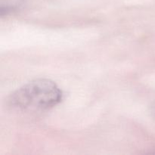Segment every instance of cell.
<instances>
[{"mask_svg": "<svg viewBox=\"0 0 155 155\" xmlns=\"http://www.w3.org/2000/svg\"><path fill=\"white\" fill-rule=\"evenodd\" d=\"M61 90L48 79L32 80L15 91L10 104L21 110H46L57 105L62 99Z\"/></svg>", "mask_w": 155, "mask_h": 155, "instance_id": "1", "label": "cell"}, {"mask_svg": "<svg viewBox=\"0 0 155 155\" xmlns=\"http://www.w3.org/2000/svg\"><path fill=\"white\" fill-rule=\"evenodd\" d=\"M21 1L22 0H5V5L1 6V15H2L4 12L8 13V12L14 10L19 5Z\"/></svg>", "mask_w": 155, "mask_h": 155, "instance_id": "2", "label": "cell"}, {"mask_svg": "<svg viewBox=\"0 0 155 155\" xmlns=\"http://www.w3.org/2000/svg\"><path fill=\"white\" fill-rule=\"evenodd\" d=\"M151 113L153 118L155 120V102L153 103L152 105L151 106Z\"/></svg>", "mask_w": 155, "mask_h": 155, "instance_id": "3", "label": "cell"}]
</instances>
